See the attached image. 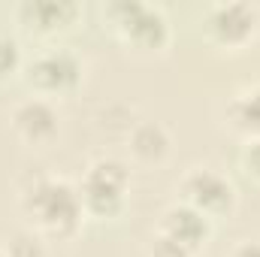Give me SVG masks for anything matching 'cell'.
Masks as SVG:
<instances>
[{
    "label": "cell",
    "mask_w": 260,
    "mask_h": 257,
    "mask_svg": "<svg viewBox=\"0 0 260 257\" xmlns=\"http://www.w3.org/2000/svg\"><path fill=\"white\" fill-rule=\"evenodd\" d=\"M24 70V79L27 85H34L40 94H64L73 91L82 79V61L76 58V52L70 49H43L37 52Z\"/></svg>",
    "instance_id": "5"
},
{
    "label": "cell",
    "mask_w": 260,
    "mask_h": 257,
    "mask_svg": "<svg viewBox=\"0 0 260 257\" xmlns=\"http://www.w3.org/2000/svg\"><path fill=\"white\" fill-rule=\"evenodd\" d=\"M21 206H24V215L37 224V230H43L46 236H58V239L73 236L85 215L79 188H73L64 179H40L24 194Z\"/></svg>",
    "instance_id": "1"
},
{
    "label": "cell",
    "mask_w": 260,
    "mask_h": 257,
    "mask_svg": "<svg viewBox=\"0 0 260 257\" xmlns=\"http://www.w3.org/2000/svg\"><path fill=\"white\" fill-rule=\"evenodd\" d=\"M148 257H194V251L157 230V233L151 236V242H148Z\"/></svg>",
    "instance_id": "13"
},
{
    "label": "cell",
    "mask_w": 260,
    "mask_h": 257,
    "mask_svg": "<svg viewBox=\"0 0 260 257\" xmlns=\"http://www.w3.org/2000/svg\"><path fill=\"white\" fill-rule=\"evenodd\" d=\"M170 151V133L157 121H139L130 130V154L142 164H160Z\"/></svg>",
    "instance_id": "11"
},
{
    "label": "cell",
    "mask_w": 260,
    "mask_h": 257,
    "mask_svg": "<svg viewBox=\"0 0 260 257\" xmlns=\"http://www.w3.org/2000/svg\"><path fill=\"white\" fill-rule=\"evenodd\" d=\"M106 21L115 27V34L133 46L145 52H157L170 43V21L167 15L142 0H112L103 6Z\"/></svg>",
    "instance_id": "2"
},
{
    "label": "cell",
    "mask_w": 260,
    "mask_h": 257,
    "mask_svg": "<svg viewBox=\"0 0 260 257\" xmlns=\"http://www.w3.org/2000/svg\"><path fill=\"white\" fill-rule=\"evenodd\" d=\"M239 160H242V170L260 182V139H245Z\"/></svg>",
    "instance_id": "14"
},
{
    "label": "cell",
    "mask_w": 260,
    "mask_h": 257,
    "mask_svg": "<svg viewBox=\"0 0 260 257\" xmlns=\"http://www.w3.org/2000/svg\"><path fill=\"white\" fill-rule=\"evenodd\" d=\"M227 121L245 139H260V85L239 91L227 103Z\"/></svg>",
    "instance_id": "10"
},
{
    "label": "cell",
    "mask_w": 260,
    "mask_h": 257,
    "mask_svg": "<svg viewBox=\"0 0 260 257\" xmlns=\"http://www.w3.org/2000/svg\"><path fill=\"white\" fill-rule=\"evenodd\" d=\"M160 233H167L170 239L182 242L185 248H191L197 254L212 233V218H206L188 203H173L160 218Z\"/></svg>",
    "instance_id": "9"
},
{
    "label": "cell",
    "mask_w": 260,
    "mask_h": 257,
    "mask_svg": "<svg viewBox=\"0 0 260 257\" xmlns=\"http://www.w3.org/2000/svg\"><path fill=\"white\" fill-rule=\"evenodd\" d=\"M130 188V170L118 160V157H97L82 182H79V200L85 215L94 218H115L124 209Z\"/></svg>",
    "instance_id": "3"
},
{
    "label": "cell",
    "mask_w": 260,
    "mask_h": 257,
    "mask_svg": "<svg viewBox=\"0 0 260 257\" xmlns=\"http://www.w3.org/2000/svg\"><path fill=\"white\" fill-rule=\"evenodd\" d=\"M0 257H6V254H3V251H0Z\"/></svg>",
    "instance_id": "16"
},
{
    "label": "cell",
    "mask_w": 260,
    "mask_h": 257,
    "mask_svg": "<svg viewBox=\"0 0 260 257\" xmlns=\"http://www.w3.org/2000/svg\"><path fill=\"white\" fill-rule=\"evenodd\" d=\"M182 203L194 206L197 212H203L206 218H218V215H227L233 206H236V191L230 185V179L218 170H209V167H194L185 173L182 185Z\"/></svg>",
    "instance_id": "6"
},
{
    "label": "cell",
    "mask_w": 260,
    "mask_h": 257,
    "mask_svg": "<svg viewBox=\"0 0 260 257\" xmlns=\"http://www.w3.org/2000/svg\"><path fill=\"white\" fill-rule=\"evenodd\" d=\"M12 130L30 145H46L58 133V109L46 97H27L12 109Z\"/></svg>",
    "instance_id": "8"
},
{
    "label": "cell",
    "mask_w": 260,
    "mask_h": 257,
    "mask_svg": "<svg viewBox=\"0 0 260 257\" xmlns=\"http://www.w3.org/2000/svg\"><path fill=\"white\" fill-rule=\"evenodd\" d=\"M76 0H21L15 6V18L34 34H58L79 18Z\"/></svg>",
    "instance_id": "7"
},
{
    "label": "cell",
    "mask_w": 260,
    "mask_h": 257,
    "mask_svg": "<svg viewBox=\"0 0 260 257\" xmlns=\"http://www.w3.org/2000/svg\"><path fill=\"white\" fill-rule=\"evenodd\" d=\"M21 67H24V61H21V46H18V40H15L12 34L0 30V79L18 73Z\"/></svg>",
    "instance_id": "12"
},
{
    "label": "cell",
    "mask_w": 260,
    "mask_h": 257,
    "mask_svg": "<svg viewBox=\"0 0 260 257\" xmlns=\"http://www.w3.org/2000/svg\"><path fill=\"white\" fill-rule=\"evenodd\" d=\"M203 27L212 43L224 49H242L260 30V9L248 0H221L209 6Z\"/></svg>",
    "instance_id": "4"
},
{
    "label": "cell",
    "mask_w": 260,
    "mask_h": 257,
    "mask_svg": "<svg viewBox=\"0 0 260 257\" xmlns=\"http://www.w3.org/2000/svg\"><path fill=\"white\" fill-rule=\"evenodd\" d=\"M230 257H260V239H248V242H239L233 248Z\"/></svg>",
    "instance_id": "15"
}]
</instances>
